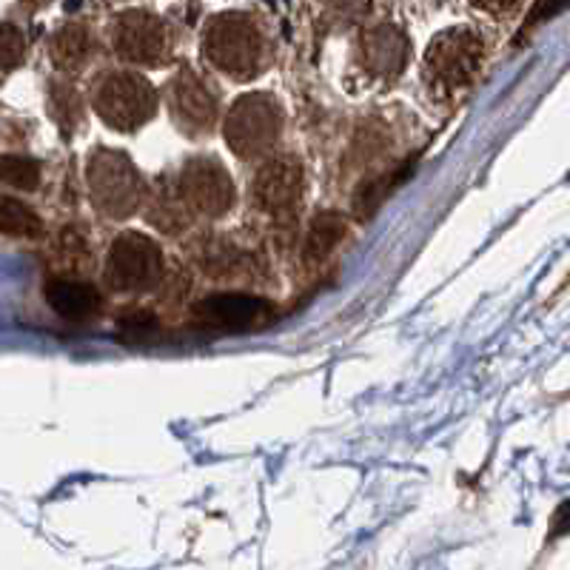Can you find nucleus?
Here are the masks:
<instances>
[{
  "label": "nucleus",
  "instance_id": "f257e3e1",
  "mask_svg": "<svg viewBox=\"0 0 570 570\" xmlns=\"http://www.w3.org/2000/svg\"><path fill=\"white\" fill-rule=\"evenodd\" d=\"M200 43L206 63L237 83H248L268 66V38L252 12L214 14Z\"/></svg>",
  "mask_w": 570,
  "mask_h": 570
},
{
  "label": "nucleus",
  "instance_id": "f03ea898",
  "mask_svg": "<svg viewBox=\"0 0 570 570\" xmlns=\"http://www.w3.org/2000/svg\"><path fill=\"white\" fill-rule=\"evenodd\" d=\"M485 63V38L468 27L442 29L422 58V83L440 104L462 98L480 78Z\"/></svg>",
  "mask_w": 570,
  "mask_h": 570
},
{
  "label": "nucleus",
  "instance_id": "7ed1b4c3",
  "mask_svg": "<svg viewBox=\"0 0 570 570\" xmlns=\"http://www.w3.org/2000/svg\"><path fill=\"white\" fill-rule=\"evenodd\" d=\"M86 188L91 206L109 220H129L146 203L149 183L126 151L98 146L86 160Z\"/></svg>",
  "mask_w": 570,
  "mask_h": 570
},
{
  "label": "nucleus",
  "instance_id": "20e7f679",
  "mask_svg": "<svg viewBox=\"0 0 570 570\" xmlns=\"http://www.w3.org/2000/svg\"><path fill=\"white\" fill-rule=\"evenodd\" d=\"M285 131V109L272 91H246L234 100L223 120V137L240 160H268L277 155Z\"/></svg>",
  "mask_w": 570,
  "mask_h": 570
},
{
  "label": "nucleus",
  "instance_id": "39448f33",
  "mask_svg": "<svg viewBox=\"0 0 570 570\" xmlns=\"http://www.w3.org/2000/svg\"><path fill=\"white\" fill-rule=\"evenodd\" d=\"M91 106L111 131L131 135L155 120L160 109V95L140 71L111 69L104 71L91 86Z\"/></svg>",
  "mask_w": 570,
  "mask_h": 570
},
{
  "label": "nucleus",
  "instance_id": "423d86ee",
  "mask_svg": "<svg viewBox=\"0 0 570 570\" xmlns=\"http://www.w3.org/2000/svg\"><path fill=\"white\" fill-rule=\"evenodd\" d=\"M166 109L171 124L191 140H203L220 124V86L208 71L183 63L166 83Z\"/></svg>",
  "mask_w": 570,
  "mask_h": 570
},
{
  "label": "nucleus",
  "instance_id": "0eeeda50",
  "mask_svg": "<svg viewBox=\"0 0 570 570\" xmlns=\"http://www.w3.org/2000/svg\"><path fill=\"white\" fill-rule=\"evenodd\" d=\"M166 277V259L160 246L142 232H124L106 252L104 279L115 294H149Z\"/></svg>",
  "mask_w": 570,
  "mask_h": 570
},
{
  "label": "nucleus",
  "instance_id": "6e6552de",
  "mask_svg": "<svg viewBox=\"0 0 570 570\" xmlns=\"http://www.w3.org/2000/svg\"><path fill=\"white\" fill-rule=\"evenodd\" d=\"M177 191L191 212V217L206 220H223L237 206V186L226 163L214 155L188 157L175 171Z\"/></svg>",
  "mask_w": 570,
  "mask_h": 570
},
{
  "label": "nucleus",
  "instance_id": "1a4fd4ad",
  "mask_svg": "<svg viewBox=\"0 0 570 570\" xmlns=\"http://www.w3.org/2000/svg\"><path fill=\"white\" fill-rule=\"evenodd\" d=\"M111 52L140 69L166 66L171 60L169 23L146 7H131L117 12L109 27Z\"/></svg>",
  "mask_w": 570,
  "mask_h": 570
},
{
  "label": "nucleus",
  "instance_id": "9d476101",
  "mask_svg": "<svg viewBox=\"0 0 570 570\" xmlns=\"http://www.w3.org/2000/svg\"><path fill=\"white\" fill-rule=\"evenodd\" d=\"M305 200V169L299 157L272 155L252 180V206L274 220H288Z\"/></svg>",
  "mask_w": 570,
  "mask_h": 570
},
{
  "label": "nucleus",
  "instance_id": "9b49d317",
  "mask_svg": "<svg viewBox=\"0 0 570 570\" xmlns=\"http://www.w3.org/2000/svg\"><path fill=\"white\" fill-rule=\"evenodd\" d=\"M195 317L208 328L248 331L274 320V305L252 294H212L195 305Z\"/></svg>",
  "mask_w": 570,
  "mask_h": 570
},
{
  "label": "nucleus",
  "instance_id": "f8f14e48",
  "mask_svg": "<svg viewBox=\"0 0 570 570\" xmlns=\"http://www.w3.org/2000/svg\"><path fill=\"white\" fill-rule=\"evenodd\" d=\"M356 52H360V63L365 66L368 75L383 80L400 78L405 63H409V38L394 23H376V27L363 29L360 40H356Z\"/></svg>",
  "mask_w": 570,
  "mask_h": 570
},
{
  "label": "nucleus",
  "instance_id": "ddd939ff",
  "mask_svg": "<svg viewBox=\"0 0 570 570\" xmlns=\"http://www.w3.org/2000/svg\"><path fill=\"white\" fill-rule=\"evenodd\" d=\"M142 212H146V220L155 228H160L163 234H183L186 228H191L195 217L183 203L180 191H177L175 171H166V175L157 177L155 183L146 191V203H142Z\"/></svg>",
  "mask_w": 570,
  "mask_h": 570
},
{
  "label": "nucleus",
  "instance_id": "4468645a",
  "mask_svg": "<svg viewBox=\"0 0 570 570\" xmlns=\"http://www.w3.org/2000/svg\"><path fill=\"white\" fill-rule=\"evenodd\" d=\"M95 55H98V38L83 20H69L49 40V58H52L55 69H60L63 75L83 71Z\"/></svg>",
  "mask_w": 570,
  "mask_h": 570
},
{
  "label": "nucleus",
  "instance_id": "2eb2a0df",
  "mask_svg": "<svg viewBox=\"0 0 570 570\" xmlns=\"http://www.w3.org/2000/svg\"><path fill=\"white\" fill-rule=\"evenodd\" d=\"M46 303L66 320H89L100 312V292L86 279L55 277L46 283Z\"/></svg>",
  "mask_w": 570,
  "mask_h": 570
},
{
  "label": "nucleus",
  "instance_id": "dca6fc26",
  "mask_svg": "<svg viewBox=\"0 0 570 570\" xmlns=\"http://www.w3.org/2000/svg\"><path fill=\"white\" fill-rule=\"evenodd\" d=\"M343 237H345L343 217H337V214H320L317 220H314L312 232H308V243H305V263H308V266L323 263V259L340 246Z\"/></svg>",
  "mask_w": 570,
  "mask_h": 570
},
{
  "label": "nucleus",
  "instance_id": "f3484780",
  "mask_svg": "<svg viewBox=\"0 0 570 570\" xmlns=\"http://www.w3.org/2000/svg\"><path fill=\"white\" fill-rule=\"evenodd\" d=\"M49 109L63 135H71L83 124V100L69 80H55L52 91H49Z\"/></svg>",
  "mask_w": 570,
  "mask_h": 570
},
{
  "label": "nucleus",
  "instance_id": "a211bd4d",
  "mask_svg": "<svg viewBox=\"0 0 570 570\" xmlns=\"http://www.w3.org/2000/svg\"><path fill=\"white\" fill-rule=\"evenodd\" d=\"M0 234H9V237H40L43 234V220L27 203L0 195Z\"/></svg>",
  "mask_w": 570,
  "mask_h": 570
},
{
  "label": "nucleus",
  "instance_id": "6ab92c4d",
  "mask_svg": "<svg viewBox=\"0 0 570 570\" xmlns=\"http://www.w3.org/2000/svg\"><path fill=\"white\" fill-rule=\"evenodd\" d=\"M0 183L18 188V191H35L40 186V163L23 155L0 157Z\"/></svg>",
  "mask_w": 570,
  "mask_h": 570
},
{
  "label": "nucleus",
  "instance_id": "aec40b11",
  "mask_svg": "<svg viewBox=\"0 0 570 570\" xmlns=\"http://www.w3.org/2000/svg\"><path fill=\"white\" fill-rule=\"evenodd\" d=\"M29 52L27 35L23 29L9 23V20H0V71H12L23 63Z\"/></svg>",
  "mask_w": 570,
  "mask_h": 570
}]
</instances>
